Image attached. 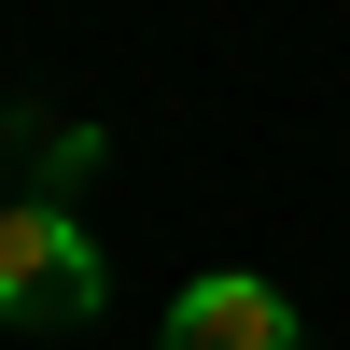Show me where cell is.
Masks as SVG:
<instances>
[{"label":"cell","mask_w":350,"mask_h":350,"mask_svg":"<svg viewBox=\"0 0 350 350\" xmlns=\"http://www.w3.org/2000/svg\"><path fill=\"white\" fill-rule=\"evenodd\" d=\"M0 211H14V196H0Z\"/></svg>","instance_id":"3"},{"label":"cell","mask_w":350,"mask_h":350,"mask_svg":"<svg viewBox=\"0 0 350 350\" xmlns=\"http://www.w3.org/2000/svg\"><path fill=\"white\" fill-rule=\"evenodd\" d=\"M154 350H308V336H295V295H280V280L211 267V280H183V295H168Z\"/></svg>","instance_id":"2"},{"label":"cell","mask_w":350,"mask_h":350,"mask_svg":"<svg viewBox=\"0 0 350 350\" xmlns=\"http://www.w3.org/2000/svg\"><path fill=\"white\" fill-rule=\"evenodd\" d=\"M98 295H112V267H98V239H84L70 211H0V323H42V336H70V323H98Z\"/></svg>","instance_id":"1"}]
</instances>
